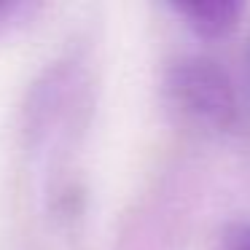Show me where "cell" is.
Here are the masks:
<instances>
[{"label": "cell", "mask_w": 250, "mask_h": 250, "mask_svg": "<svg viewBox=\"0 0 250 250\" xmlns=\"http://www.w3.org/2000/svg\"><path fill=\"white\" fill-rule=\"evenodd\" d=\"M167 89L186 113L212 126L231 124L237 113L231 81L210 60L188 57V60L175 62L167 73Z\"/></svg>", "instance_id": "1"}, {"label": "cell", "mask_w": 250, "mask_h": 250, "mask_svg": "<svg viewBox=\"0 0 250 250\" xmlns=\"http://www.w3.org/2000/svg\"><path fill=\"white\" fill-rule=\"evenodd\" d=\"M175 14L186 19L191 30L202 38H221L237 24L242 6L234 0H196V3H178Z\"/></svg>", "instance_id": "2"}, {"label": "cell", "mask_w": 250, "mask_h": 250, "mask_svg": "<svg viewBox=\"0 0 250 250\" xmlns=\"http://www.w3.org/2000/svg\"><path fill=\"white\" fill-rule=\"evenodd\" d=\"M226 250H250V223L237 226L226 239Z\"/></svg>", "instance_id": "3"}]
</instances>
